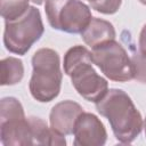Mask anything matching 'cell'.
Instances as JSON below:
<instances>
[{"label": "cell", "instance_id": "6da1fadb", "mask_svg": "<svg viewBox=\"0 0 146 146\" xmlns=\"http://www.w3.org/2000/svg\"><path fill=\"white\" fill-rule=\"evenodd\" d=\"M95 105L97 112L108 120L119 143L130 144L140 135L144 128L141 114L130 96L122 89H108L106 95Z\"/></svg>", "mask_w": 146, "mask_h": 146}, {"label": "cell", "instance_id": "7a4b0ae2", "mask_svg": "<svg viewBox=\"0 0 146 146\" xmlns=\"http://www.w3.org/2000/svg\"><path fill=\"white\" fill-rule=\"evenodd\" d=\"M91 51L84 46L76 44L64 55V73L71 78L78 94L88 102H99L108 91V82L92 66Z\"/></svg>", "mask_w": 146, "mask_h": 146}, {"label": "cell", "instance_id": "3957f363", "mask_svg": "<svg viewBox=\"0 0 146 146\" xmlns=\"http://www.w3.org/2000/svg\"><path fill=\"white\" fill-rule=\"evenodd\" d=\"M32 75L29 89L32 97L40 103L54 100L60 92L63 73L60 58L51 48H40L32 56Z\"/></svg>", "mask_w": 146, "mask_h": 146}, {"label": "cell", "instance_id": "277c9868", "mask_svg": "<svg viewBox=\"0 0 146 146\" xmlns=\"http://www.w3.org/2000/svg\"><path fill=\"white\" fill-rule=\"evenodd\" d=\"M44 32L40 10L30 6L24 15L13 21H5L3 44L9 52L24 56L40 40Z\"/></svg>", "mask_w": 146, "mask_h": 146}, {"label": "cell", "instance_id": "5b68a950", "mask_svg": "<svg viewBox=\"0 0 146 146\" xmlns=\"http://www.w3.org/2000/svg\"><path fill=\"white\" fill-rule=\"evenodd\" d=\"M0 140L5 146L33 145L31 123L15 97H3L0 100Z\"/></svg>", "mask_w": 146, "mask_h": 146}, {"label": "cell", "instance_id": "8992f818", "mask_svg": "<svg viewBox=\"0 0 146 146\" xmlns=\"http://www.w3.org/2000/svg\"><path fill=\"white\" fill-rule=\"evenodd\" d=\"M44 11L54 30L71 34L81 33L92 18L89 6L80 0H46Z\"/></svg>", "mask_w": 146, "mask_h": 146}, {"label": "cell", "instance_id": "52a82bcc", "mask_svg": "<svg viewBox=\"0 0 146 146\" xmlns=\"http://www.w3.org/2000/svg\"><path fill=\"white\" fill-rule=\"evenodd\" d=\"M91 57L94 64L112 81L127 82L135 78L131 57L115 39L92 48Z\"/></svg>", "mask_w": 146, "mask_h": 146}, {"label": "cell", "instance_id": "ba28073f", "mask_svg": "<svg viewBox=\"0 0 146 146\" xmlns=\"http://www.w3.org/2000/svg\"><path fill=\"white\" fill-rule=\"evenodd\" d=\"M73 136L74 146H103L107 140V132L100 119L84 111L75 122Z\"/></svg>", "mask_w": 146, "mask_h": 146}, {"label": "cell", "instance_id": "9c48e42d", "mask_svg": "<svg viewBox=\"0 0 146 146\" xmlns=\"http://www.w3.org/2000/svg\"><path fill=\"white\" fill-rule=\"evenodd\" d=\"M82 112V106L76 102L67 99L57 103L55 106H52L49 114V123L51 129L63 136L73 135L75 122Z\"/></svg>", "mask_w": 146, "mask_h": 146}, {"label": "cell", "instance_id": "30bf717a", "mask_svg": "<svg viewBox=\"0 0 146 146\" xmlns=\"http://www.w3.org/2000/svg\"><path fill=\"white\" fill-rule=\"evenodd\" d=\"M80 34L83 42L91 49L104 42L114 40L116 36L113 24L98 17H92L90 23Z\"/></svg>", "mask_w": 146, "mask_h": 146}, {"label": "cell", "instance_id": "8fae6325", "mask_svg": "<svg viewBox=\"0 0 146 146\" xmlns=\"http://www.w3.org/2000/svg\"><path fill=\"white\" fill-rule=\"evenodd\" d=\"M1 86H14L22 81L24 76V65L19 58L6 57L0 62Z\"/></svg>", "mask_w": 146, "mask_h": 146}, {"label": "cell", "instance_id": "7c38bea8", "mask_svg": "<svg viewBox=\"0 0 146 146\" xmlns=\"http://www.w3.org/2000/svg\"><path fill=\"white\" fill-rule=\"evenodd\" d=\"M31 0H0V11L5 21H13L26 13Z\"/></svg>", "mask_w": 146, "mask_h": 146}, {"label": "cell", "instance_id": "4fadbf2b", "mask_svg": "<svg viewBox=\"0 0 146 146\" xmlns=\"http://www.w3.org/2000/svg\"><path fill=\"white\" fill-rule=\"evenodd\" d=\"M92 9L104 15H113L115 14L121 5L122 0H87Z\"/></svg>", "mask_w": 146, "mask_h": 146}, {"label": "cell", "instance_id": "5bb4252c", "mask_svg": "<svg viewBox=\"0 0 146 146\" xmlns=\"http://www.w3.org/2000/svg\"><path fill=\"white\" fill-rule=\"evenodd\" d=\"M131 60L135 68V80H137L140 83L146 84V56L136 52L131 56Z\"/></svg>", "mask_w": 146, "mask_h": 146}, {"label": "cell", "instance_id": "9a60e30c", "mask_svg": "<svg viewBox=\"0 0 146 146\" xmlns=\"http://www.w3.org/2000/svg\"><path fill=\"white\" fill-rule=\"evenodd\" d=\"M138 47H139V52L146 56V24L141 27V31L139 33Z\"/></svg>", "mask_w": 146, "mask_h": 146}, {"label": "cell", "instance_id": "2e32d148", "mask_svg": "<svg viewBox=\"0 0 146 146\" xmlns=\"http://www.w3.org/2000/svg\"><path fill=\"white\" fill-rule=\"evenodd\" d=\"M33 3H36V5H41V3H43V1L44 0H31Z\"/></svg>", "mask_w": 146, "mask_h": 146}, {"label": "cell", "instance_id": "e0dca14e", "mask_svg": "<svg viewBox=\"0 0 146 146\" xmlns=\"http://www.w3.org/2000/svg\"><path fill=\"white\" fill-rule=\"evenodd\" d=\"M144 130H145V136H146V117L144 120Z\"/></svg>", "mask_w": 146, "mask_h": 146}, {"label": "cell", "instance_id": "ac0fdd59", "mask_svg": "<svg viewBox=\"0 0 146 146\" xmlns=\"http://www.w3.org/2000/svg\"><path fill=\"white\" fill-rule=\"evenodd\" d=\"M139 2H140V3H143V5H145V6H146V0H139Z\"/></svg>", "mask_w": 146, "mask_h": 146}]
</instances>
